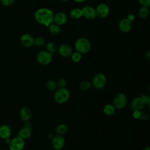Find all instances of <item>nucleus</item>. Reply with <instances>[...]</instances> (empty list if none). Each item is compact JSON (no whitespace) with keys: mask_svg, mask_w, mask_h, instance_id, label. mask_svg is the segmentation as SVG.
I'll return each instance as SVG.
<instances>
[{"mask_svg":"<svg viewBox=\"0 0 150 150\" xmlns=\"http://www.w3.org/2000/svg\"><path fill=\"white\" fill-rule=\"evenodd\" d=\"M54 14L53 11L47 8H42L38 9L35 13L36 21L40 24L49 26L53 22Z\"/></svg>","mask_w":150,"mask_h":150,"instance_id":"nucleus-1","label":"nucleus"},{"mask_svg":"<svg viewBox=\"0 0 150 150\" xmlns=\"http://www.w3.org/2000/svg\"><path fill=\"white\" fill-rule=\"evenodd\" d=\"M74 47L76 52L81 54H86L90 51L91 45L90 41L87 38L81 37L76 40Z\"/></svg>","mask_w":150,"mask_h":150,"instance_id":"nucleus-2","label":"nucleus"},{"mask_svg":"<svg viewBox=\"0 0 150 150\" xmlns=\"http://www.w3.org/2000/svg\"><path fill=\"white\" fill-rule=\"evenodd\" d=\"M70 98L69 91L64 88H59L54 94V100L59 104H63L67 102Z\"/></svg>","mask_w":150,"mask_h":150,"instance_id":"nucleus-3","label":"nucleus"},{"mask_svg":"<svg viewBox=\"0 0 150 150\" xmlns=\"http://www.w3.org/2000/svg\"><path fill=\"white\" fill-rule=\"evenodd\" d=\"M107 79L105 74L101 73L96 74L93 78L91 84L97 89L103 88L107 84Z\"/></svg>","mask_w":150,"mask_h":150,"instance_id":"nucleus-4","label":"nucleus"},{"mask_svg":"<svg viewBox=\"0 0 150 150\" xmlns=\"http://www.w3.org/2000/svg\"><path fill=\"white\" fill-rule=\"evenodd\" d=\"M38 62L43 66L49 64L52 60V54L46 50H41L36 55Z\"/></svg>","mask_w":150,"mask_h":150,"instance_id":"nucleus-5","label":"nucleus"},{"mask_svg":"<svg viewBox=\"0 0 150 150\" xmlns=\"http://www.w3.org/2000/svg\"><path fill=\"white\" fill-rule=\"evenodd\" d=\"M127 101L128 98L127 96L122 93H119L114 97L112 105L115 108L122 109L127 105Z\"/></svg>","mask_w":150,"mask_h":150,"instance_id":"nucleus-6","label":"nucleus"},{"mask_svg":"<svg viewBox=\"0 0 150 150\" xmlns=\"http://www.w3.org/2000/svg\"><path fill=\"white\" fill-rule=\"evenodd\" d=\"M51 139V145L54 149L60 150L64 147L65 139L63 135L56 134V135H54Z\"/></svg>","mask_w":150,"mask_h":150,"instance_id":"nucleus-7","label":"nucleus"},{"mask_svg":"<svg viewBox=\"0 0 150 150\" xmlns=\"http://www.w3.org/2000/svg\"><path fill=\"white\" fill-rule=\"evenodd\" d=\"M25 146V139L17 136L11 139L9 144L10 150H22Z\"/></svg>","mask_w":150,"mask_h":150,"instance_id":"nucleus-8","label":"nucleus"},{"mask_svg":"<svg viewBox=\"0 0 150 150\" xmlns=\"http://www.w3.org/2000/svg\"><path fill=\"white\" fill-rule=\"evenodd\" d=\"M110 9L108 6L104 3L98 4L96 9V16H97L100 18H105L108 15Z\"/></svg>","mask_w":150,"mask_h":150,"instance_id":"nucleus-9","label":"nucleus"},{"mask_svg":"<svg viewBox=\"0 0 150 150\" xmlns=\"http://www.w3.org/2000/svg\"><path fill=\"white\" fill-rule=\"evenodd\" d=\"M82 15L86 19L92 20L96 16V9L90 5L84 6L82 9Z\"/></svg>","mask_w":150,"mask_h":150,"instance_id":"nucleus-10","label":"nucleus"},{"mask_svg":"<svg viewBox=\"0 0 150 150\" xmlns=\"http://www.w3.org/2000/svg\"><path fill=\"white\" fill-rule=\"evenodd\" d=\"M132 23L127 18H123L118 23V29L122 33L129 32L132 28Z\"/></svg>","mask_w":150,"mask_h":150,"instance_id":"nucleus-11","label":"nucleus"},{"mask_svg":"<svg viewBox=\"0 0 150 150\" xmlns=\"http://www.w3.org/2000/svg\"><path fill=\"white\" fill-rule=\"evenodd\" d=\"M34 38L29 33H24L20 38L21 44L25 47H30L33 45Z\"/></svg>","mask_w":150,"mask_h":150,"instance_id":"nucleus-12","label":"nucleus"},{"mask_svg":"<svg viewBox=\"0 0 150 150\" xmlns=\"http://www.w3.org/2000/svg\"><path fill=\"white\" fill-rule=\"evenodd\" d=\"M145 105V104L140 96L135 97L131 101V108L133 111L134 110L141 111L144 108Z\"/></svg>","mask_w":150,"mask_h":150,"instance_id":"nucleus-13","label":"nucleus"},{"mask_svg":"<svg viewBox=\"0 0 150 150\" xmlns=\"http://www.w3.org/2000/svg\"><path fill=\"white\" fill-rule=\"evenodd\" d=\"M58 52L59 54L63 57H68L71 56L72 52V49L71 46L68 44H62L58 49Z\"/></svg>","mask_w":150,"mask_h":150,"instance_id":"nucleus-14","label":"nucleus"},{"mask_svg":"<svg viewBox=\"0 0 150 150\" xmlns=\"http://www.w3.org/2000/svg\"><path fill=\"white\" fill-rule=\"evenodd\" d=\"M67 19V15L64 12H58L56 15H54L53 16V22L59 25H64Z\"/></svg>","mask_w":150,"mask_h":150,"instance_id":"nucleus-15","label":"nucleus"},{"mask_svg":"<svg viewBox=\"0 0 150 150\" xmlns=\"http://www.w3.org/2000/svg\"><path fill=\"white\" fill-rule=\"evenodd\" d=\"M32 115L30 109L27 107H23L19 111V116L21 119L23 121H29Z\"/></svg>","mask_w":150,"mask_h":150,"instance_id":"nucleus-16","label":"nucleus"},{"mask_svg":"<svg viewBox=\"0 0 150 150\" xmlns=\"http://www.w3.org/2000/svg\"><path fill=\"white\" fill-rule=\"evenodd\" d=\"M12 131L11 127L7 124H3L0 126V137L2 139L10 138Z\"/></svg>","mask_w":150,"mask_h":150,"instance_id":"nucleus-17","label":"nucleus"},{"mask_svg":"<svg viewBox=\"0 0 150 150\" xmlns=\"http://www.w3.org/2000/svg\"><path fill=\"white\" fill-rule=\"evenodd\" d=\"M32 135V131L22 127L20 129L18 133V136L22 138L23 139H26L30 137Z\"/></svg>","mask_w":150,"mask_h":150,"instance_id":"nucleus-18","label":"nucleus"},{"mask_svg":"<svg viewBox=\"0 0 150 150\" xmlns=\"http://www.w3.org/2000/svg\"><path fill=\"white\" fill-rule=\"evenodd\" d=\"M115 108L111 104H107L103 107V112L107 116H111L115 112Z\"/></svg>","mask_w":150,"mask_h":150,"instance_id":"nucleus-19","label":"nucleus"},{"mask_svg":"<svg viewBox=\"0 0 150 150\" xmlns=\"http://www.w3.org/2000/svg\"><path fill=\"white\" fill-rule=\"evenodd\" d=\"M70 15L73 19H78L83 16L82 10L79 8H75L72 9L70 12Z\"/></svg>","mask_w":150,"mask_h":150,"instance_id":"nucleus-20","label":"nucleus"},{"mask_svg":"<svg viewBox=\"0 0 150 150\" xmlns=\"http://www.w3.org/2000/svg\"><path fill=\"white\" fill-rule=\"evenodd\" d=\"M68 131L67 126L64 124H59L55 128V132L57 134L63 135Z\"/></svg>","mask_w":150,"mask_h":150,"instance_id":"nucleus-21","label":"nucleus"},{"mask_svg":"<svg viewBox=\"0 0 150 150\" xmlns=\"http://www.w3.org/2000/svg\"><path fill=\"white\" fill-rule=\"evenodd\" d=\"M49 30L50 33L53 35H57L60 32V26L55 23H51L49 26Z\"/></svg>","mask_w":150,"mask_h":150,"instance_id":"nucleus-22","label":"nucleus"},{"mask_svg":"<svg viewBox=\"0 0 150 150\" xmlns=\"http://www.w3.org/2000/svg\"><path fill=\"white\" fill-rule=\"evenodd\" d=\"M138 16L141 19H146L149 15V10L146 7L142 6L138 11Z\"/></svg>","mask_w":150,"mask_h":150,"instance_id":"nucleus-23","label":"nucleus"},{"mask_svg":"<svg viewBox=\"0 0 150 150\" xmlns=\"http://www.w3.org/2000/svg\"><path fill=\"white\" fill-rule=\"evenodd\" d=\"M46 88L49 91H54L57 88L56 81L53 80H49L46 83Z\"/></svg>","mask_w":150,"mask_h":150,"instance_id":"nucleus-24","label":"nucleus"},{"mask_svg":"<svg viewBox=\"0 0 150 150\" xmlns=\"http://www.w3.org/2000/svg\"><path fill=\"white\" fill-rule=\"evenodd\" d=\"M92 86L91 83L88 80H83L79 84L80 88L83 91H87Z\"/></svg>","mask_w":150,"mask_h":150,"instance_id":"nucleus-25","label":"nucleus"},{"mask_svg":"<svg viewBox=\"0 0 150 150\" xmlns=\"http://www.w3.org/2000/svg\"><path fill=\"white\" fill-rule=\"evenodd\" d=\"M46 51H47L48 52L52 54H53V53H55L57 50V47L56 45L52 42H49L46 44Z\"/></svg>","mask_w":150,"mask_h":150,"instance_id":"nucleus-26","label":"nucleus"},{"mask_svg":"<svg viewBox=\"0 0 150 150\" xmlns=\"http://www.w3.org/2000/svg\"><path fill=\"white\" fill-rule=\"evenodd\" d=\"M71 59L72 60V61L74 63H78L79 62L81 59V54L77 52H75L71 53Z\"/></svg>","mask_w":150,"mask_h":150,"instance_id":"nucleus-27","label":"nucleus"},{"mask_svg":"<svg viewBox=\"0 0 150 150\" xmlns=\"http://www.w3.org/2000/svg\"><path fill=\"white\" fill-rule=\"evenodd\" d=\"M45 40L41 36H39L34 39L33 45H35L37 46H42L45 45Z\"/></svg>","mask_w":150,"mask_h":150,"instance_id":"nucleus-28","label":"nucleus"},{"mask_svg":"<svg viewBox=\"0 0 150 150\" xmlns=\"http://www.w3.org/2000/svg\"><path fill=\"white\" fill-rule=\"evenodd\" d=\"M149 115L147 111H141L139 118L142 121H147L149 119Z\"/></svg>","mask_w":150,"mask_h":150,"instance_id":"nucleus-29","label":"nucleus"},{"mask_svg":"<svg viewBox=\"0 0 150 150\" xmlns=\"http://www.w3.org/2000/svg\"><path fill=\"white\" fill-rule=\"evenodd\" d=\"M141 98L142 99V100L144 101V103L145 105H147L148 106V107L149 108V105H150V97L148 95L144 94L140 96Z\"/></svg>","mask_w":150,"mask_h":150,"instance_id":"nucleus-30","label":"nucleus"},{"mask_svg":"<svg viewBox=\"0 0 150 150\" xmlns=\"http://www.w3.org/2000/svg\"><path fill=\"white\" fill-rule=\"evenodd\" d=\"M56 83H57V87H59V88H64L66 87V86L67 84L66 80L65 79H64L63 78L59 79Z\"/></svg>","mask_w":150,"mask_h":150,"instance_id":"nucleus-31","label":"nucleus"},{"mask_svg":"<svg viewBox=\"0 0 150 150\" xmlns=\"http://www.w3.org/2000/svg\"><path fill=\"white\" fill-rule=\"evenodd\" d=\"M15 0H1V2L2 5L5 6H9L12 5L14 2Z\"/></svg>","mask_w":150,"mask_h":150,"instance_id":"nucleus-32","label":"nucleus"},{"mask_svg":"<svg viewBox=\"0 0 150 150\" xmlns=\"http://www.w3.org/2000/svg\"><path fill=\"white\" fill-rule=\"evenodd\" d=\"M139 4L144 7L148 8L150 5V0H138Z\"/></svg>","mask_w":150,"mask_h":150,"instance_id":"nucleus-33","label":"nucleus"},{"mask_svg":"<svg viewBox=\"0 0 150 150\" xmlns=\"http://www.w3.org/2000/svg\"><path fill=\"white\" fill-rule=\"evenodd\" d=\"M23 127L25 128H26L29 130H32V123L29 121H24V124L23 125Z\"/></svg>","mask_w":150,"mask_h":150,"instance_id":"nucleus-34","label":"nucleus"},{"mask_svg":"<svg viewBox=\"0 0 150 150\" xmlns=\"http://www.w3.org/2000/svg\"><path fill=\"white\" fill-rule=\"evenodd\" d=\"M141 111L139 110H134L132 112V117L135 119H139L140 116Z\"/></svg>","mask_w":150,"mask_h":150,"instance_id":"nucleus-35","label":"nucleus"},{"mask_svg":"<svg viewBox=\"0 0 150 150\" xmlns=\"http://www.w3.org/2000/svg\"><path fill=\"white\" fill-rule=\"evenodd\" d=\"M129 21H130L131 22H132V21L134 20L135 19V16L133 13H129L128 15L127 16V18Z\"/></svg>","mask_w":150,"mask_h":150,"instance_id":"nucleus-36","label":"nucleus"},{"mask_svg":"<svg viewBox=\"0 0 150 150\" xmlns=\"http://www.w3.org/2000/svg\"><path fill=\"white\" fill-rule=\"evenodd\" d=\"M145 57L146 59L148 60H150V51L148 50H147L146 52H145Z\"/></svg>","mask_w":150,"mask_h":150,"instance_id":"nucleus-37","label":"nucleus"},{"mask_svg":"<svg viewBox=\"0 0 150 150\" xmlns=\"http://www.w3.org/2000/svg\"><path fill=\"white\" fill-rule=\"evenodd\" d=\"M5 142L9 145V144L10 143V142L11 141V139L10 138H8L5 139Z\"/></svg>","mask_w":150,"mask_h":150,"instance_id":"nucleus-38","label":"nucleus"},{"mask_svg":"<svg viewBox=\"0 0 150 150\" xmlns=\"http://www.w3.org/2000/svg\"><path fill=\"white\" fill-rule=\"evenodd\" d=\"M73 1L76 2H77V3H81V2H83L86 1V0H73Z\"/></svg>","mask_w":150,"mask_h":150,"instance_id":"nucleus-39","label":"nucleus"},{"mask_svg":"<svg viewBox=\"0 0 150 150\" xmlns=\"http://www.w3.org/2000/svg\"><path fill=\"white\" fill-rule=\"evenodd\" d=\"M142 150H150V147H149V146H146L144 148V149Z\"/></svg>","mask_w":150,"mask_h":150,"instance_id":"nucleus-40","label":"nucleus"},{"mask_svg":"<svg viewBox=\"0 0 150 150\" xmlns=\"http://www.w3.org/2000/svg\"><path fill=\"white\" fill-rule=\"evenodd\" d=\"M54 135H53L51 133H49L48 135H47V137H48V138H50V139H52V138H53V137Z\"/></svg>","mask_w":150,"mask_h":150,"instance_id":"nucleus-41","label":"nucleus"},{"mask_svg":"<svg viewBox=\"0 0 150 150\" xmlns=\"http://www.w3.org/2000/svg\"><path fill=\"white\" fill-rule=\"evenodd\" d=\"M59 1H62V2H66V1H69V0H59Z\"/></svg>","mask_w":150,"mask_h":150,"instance_id":"nucleus-42","label":"nucleus"},{"mask_svg":"<svg viewBox=\"0 0 150 150\" xmlns=\"http://www.w3.org/2000/svg\"><path fill=\"white\" fill-rule=\"evenodd\" d=\"M5 150H6V149H5Z\"/></svg>","mask_w":150,"mask_h":150,"instance_id":"nucleus-43","label":"nucleus"}]
</instances>
